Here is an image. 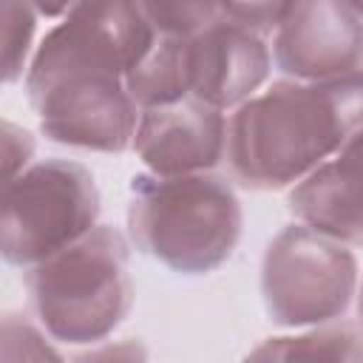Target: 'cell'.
<instances>
[{"instance_id": "obj_12", "label": "cell", "mask_w": 363, "mask_h": 363, "mask_svg": "<svg viewBox=\"0 0 363 363\" xmlns=\"http://www.w3.org/2000/svg\"><path fill=\"white\" fill-rule=\"evenodd\" d=\"M360 360H363V332L349 323L320 326L303 335L269 337L244 357V363H360Z\"/></svg>"}, {"instance_id": "obj_5", "label": "cell", "mask_w": 363, "mask_h": 363, "mask_svg": "<svg viewBox=\"0 0 363 363\" xmlns=\"http://www.w3.org/2000/svg\"><path fill=\"white\" fill-rule=\"evenodd\" d=\"M357 289V261L343 244L303 224L284 227L261 261V298L272 323L323 326L337 320Z\"/></svg>"}, {"instance_id": "obj_1", "label": "cell", "mask_w": 363, "mask_h": 363, "mask_svg": "<svg viewBox=\"0 0 363 363\" xmlns=\"http://www.w3.org/2000/svg\"><path fill=\"white\" fill-rule=\"evenodd\" d=\"M360 130L363 71L326 82L278 79L230 116V176L247 190L298 184Z\"/></svg>"}, {"instance_id": "obj_8", "label": "cell", "mask_w": 363, "mask_h": 363, "mask_svg": "<svg viewBox=\"0 0 363 363\" xmlns=\"http://www.w3.org/2000/svg\"><path fill=\"white\" fill-rule=\"evenodd\" d=\"M272 60L298 82H326L363 71V17L352 3H289L272 37Z\"/></svg>"}, {"instance_id": "obj_20", "label": "cell", "mask_w": 363, "mask_h": 363, "mask_svg": "<svg viewBox=\"0 0 363 363\" xmlns=\"http://www.w3.org/2000/svg\"><path fill=\"white\" fill-rule=\"evenodd\" d=\"M360 363H363V360H360Z\"/></svg>"}, {"instance_id": "obj_13", "label": "cell", "mask_w": 363, "mask_h": 363, "mask_svg": "<svg viewBox=\"0 0 363 363\" xmlns=\"http://www.w3.org/2000/svg\"><path fill=\"white\" fill-rule=\"evenodd\" d=\"M0 23H3V79L6 85H11L23 77L26 57L31 51V40L37 28V9L28 3L6 0L0 6Z\"/></svg>"}, {"instance_id": "obj_11", "label": "cell", "mask_w": 363, "mask_h": 363, "mask_svg": "<svg viewBox=\"0 0 363 363\" xmlns=\"http://www.w3.org/2000/svg\"><path fill=\"white\" fill-rule=\"evenodd\" d=\"M289 213L337 244H363V164L349 153L323 162L289 190Z\"/></svg>"}, {"instance_id": "obj_14", "label": "cell", "mask_w": 363, "mask_h": 363, "mask_svg": "<svg viewBox=\"0 0 363 363\" xmlns=\"http://www.w3.org/2000/svg\"><path fill=\"white\" fill-rule=\"evenodd\" d=\"M3 363H65L62 354L45 340V335L23 315L9 312L3 318Z\"/></svg>"}, {"instance_id": "obj_16", "label": "cell", "mask_w": 363, "mask_h": 363, "mask_svg": "<svg viewBox=\"0 0 363 363\" xmlns=\"http://www.w3.org/2000/svg\"><path fill=\"white\" fill-rule=\"evenodd\" d=\"M71 363H150V360H147V349L139 340H119V343L91 346L88 352H79Z\"/></svg>"}, {"instance_id": "obj_7", "label": "cell", "mask_w": 363, "mask_h": 363, "mask_svg": "<svg viewBox=\"0 0 363 363\" xmlns=\"http://www.w3.org/2000/svg\"><path fill=\"white\" fill-rule=\"evenodd\" d=\"M26 94L48 142L99 153H122L133 147L142 111L122 77L77 71L40 85H26Z\"/></svg>"}, {"instance_id": "obj_19", "label": "cell", "mask_w": 363, "mask_h": 363, "mask_svg": "<svg viewBox=\"0 0 363 363\" xmlns=\"http://www.w3.org/2000/svg\"><path fill=\"white\" fill-rule=\"evenodd\" d=\"M352 6H354V11H357V14L363 17V3H352Z\"/></svg>"}, {"instance_id": "obj_4", "label": "cell", "mask_w": 363, "mask_h": 363, "mask_svg": "<svg viewBox=\"0 0 363 363\" xmlns=\"http://www.w3.org/2000/svg\"><path fill=\"white\" fill-rule=\"evenodd\" d=\"M0 250L6 264L31 269L96 227L94 173L68 159H45L3 184Z\"/></svg>"}, {"instance_id": "obj_18", "label": "cell", "mask_w": 363, "mask_h": 363, "mask_svg": "<svg viewBox=\"0 0 363 363\" xmlns=\"http://www.w3.org/2000/svg\"><path fill=\"white\" fill-rule=\"evenodd\" d=\"M357 323H360V332H363V284L357 289Z\"/></svg>"}, {"instance_id": "obj_10", "label": "cell", "mask_w": 363, "mask_h": 363, "mask_svg": "<svg viewBox=\"0 0 363 363\" xmlns=\"http://www.w3.org/2000/svg\"><path fill=\"white\" fill-rule=\"evenodd\" d=\"M133 153L153 176L207 173L227 156V119L199 99L147 108L139 116Z\"/></svg>"}, {"instance_id": "obj_17", "label": "cell", "mask_w": 363, "mask_h": 363, "mask_svg": "<svg viewBox=\"0 0 363 363\" xmlns=\"http://www.w3.org/2000/svg\"><path fill=\"white\" fill-rule=\"evenodd\" d=\"M343 153H349L354 162H360V164H363V130H360L357 136H352V139L343 145Z\"/></svg>"}, {"instance_id": "obj_6", "label": "cell", "mask_w": 363, "mask_h": 363, "mask_svg": "<svg viewBox=\"0 0 363 363\" xmlns=\"http://www.w3.org/2000/svg\"><path fill=\"white\" fill-rule=\"evenodd\" d=\"M153 40L156 28L142 3H74L40 40L26 71V85L74 71H102L125 79Z\"/></svg>"}, {"instance_id": "obj_2", "label": "cell", "mask_w": 363, "mask_h": 363, "mask_svg": "<svg viewBox=\"0 0 363 363\" xmlns=\"http://www.w3.org/2000/svg\"><path fill=\"white\" fill-rule=\"evenodd\" d=\"M241 227V201L221 176L139 173L130 182V241L179 275H207L227 264L238 247Z\"/></svg>"}, {"instance_id": "obj_15", "label": "cell", "mask_w": 363, "mask_h": 363, "mask_svg": "<svg viewBox=\"0 0 363 363\" xmlns=\"http://www.w3.org/2000/svg\"><path fill=\"white\" fill-rule=\"evenodd\" d=\"M31 153H34V136L26 128L6 119L3 122V179L6 182L17 179L26 170Z\"/></svg>"}, {"instance_id": "obj_9", "label": "cell", "mask_w": 363, "mask_h": 363, "mask_svg": "<svg viewBox=\"0 0 363 363\" xmlns=\"http://www.w3.org/2000/svg\"><path fill=\"white\" fill-rule=\"evenodd\" d=\"M272 54L267 37L230 17L221 3L218 17L184 37L187 96L210 108H238L252 99L269 77Z\"/></svg>"}, {"instance_id": "obj_3", "label": "cell", "mask_w": 363, "mask_h": 363, "mask_svg": "<svg viewBox=\"0 0 363 363\" xmlns=\"http://www.w3.org/2000/svg\"><path fill=\"white\" fill-rule=\"evenodd\" d=\"M26 292L54 340L71 346L105 340L133 306L125 235L96 224L77 244L26 269Z\"/></svg>"}]
</instances>
